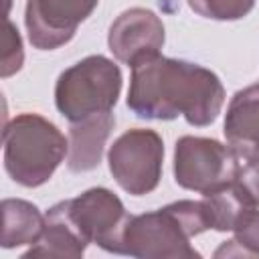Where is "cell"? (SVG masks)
Here are the masks:
<instances>
[{"instance_id": "ba28073f", "label": "cell", "mask_w": 259, "mask_h": 259, "mask_svg": "<svg viewBox=\"0 0 259 259\" xmlns=\"http://www.w3.org/2000/svg\"><path fill=\"white\" fill-rule=\"evenodd\" d=\"M97 4L99 0H26L24 24L30 45L38 51L67 45Z\"/></svg>"}, {"instance_id": "277c9868", "label": "cell", "mask_w": 259, "mask_h": 259, "mask_svg": "<svg viewBox=\"0 0 259 259\" xmlns=\"http://www.w3.org/2000/svg\"><path fill=\"white\" fill-rule=\"evenodd\" d=\"M121 69L103 55H89L65 69L55 85L59 113L73 121L109 113L121 93Z\"/></svg>"}, {"instance_id": "e0dca14e", "label": "cell", "mask_w": 259, "mask_h": 259, "mask_svg": "<svg viewBox=\"0 0 259 259\" xmlns=\"http://www.w3.org/2000/svg\"><path fill=\"white\" fill-rule=\"evenodd\" d=\"M24 61V51H22V38L18 34V28L6 20V32H4V49H2V71L0 75L6 79L20 71Z\"/></svg>"}, {"instance_id": "52a82bcc", "label": "cell", "mask_w": 259, "mask_h": 259, "mask_svg": "<svg viewBox=\"0 0 259 259\" xmlns=\"http://www.w3.org/2000/svg\"><path fill=\"white\" fill-rule=\"evenodd\" d=\"M65 214L87 243L115 253L117 243L127 221V210L117 194L109 188L97 186L81 192L75 198L61 200Z\"/></svg>"}, {"instance_id": "5bb4252c", "label": "cell", "mask_w": 259, "mask_h": 259, "mask_svg": "<svg viewBox=\"0 0 259 259\" xmlns=\"http://www.w3.org/2000/svg\"><path fill=\"white\" fill-rule=\"evenodd\" d=\"M202 208L208 223V229L227 233L235 231V227L241 223V219L255 208L257 204L247 196V192L241 188V184L235 180L214 192L202 194Z\"/></svg>"}, {"instance_id": "6da1fadb", "label": "cell", "mask_w": 259, "mask_h": 259, "mask_svg": "<svg viewBox=\"0 0 259 259\" xmlns=\"http://www.w3.org/2000/svg\"><path fill=\"white\" fill-rule=\"evenodd\" d=\"M225 103V87L210 69L164 55L132 67L127 107L142 119L170 121L182 115L190 125H210Z\"/></svg>"}, {"instance_id": "3957f363", "label": "cell", "mask_w": 259, "mask_h": 259, "mask_svg": "<svg viewBox=\"0 0 259 259\" xmlns=\"http://www.w3.org/2000/svg\"><path fill=\"white\" fill-rule=\"evenodd\" d=\"M4 168L8 176L26 188L49 182L69 152V138L38 113H18L2 134Z\"/></svg>"}, {"instance_id": "9a60e30c", "label": "cell", "mask_w": 259, "mask_h": 259, "mask_svg": "<svg viewBox=\"0 0 259 259\" xmlns=\"http://www.w3.org/2000/svg\"><path fill=\"white\" fill-rule=\"evenodd\" d=\"M235 239L225 241L214 257H259V210L251 208L235 227Z\"/></svg>"}, {"instance_id": "30bf717a", "label": "cell", "mask_w": 259, "mask_h": 259, "mask_svg": "<svg viewBox=\"0 0 259 259\" xmlns=\"http://www.w3.org/2000/svg\"><path fill=\"white\" fill-rule=\"evenodd\" d=\"M227 144L243 160L259 156V83L237 91L227 107L223 125Z\"/></svg>"}, {"instance_id": "ac0fdd59", "label": "cell", "mask_w": 259, "mask_h": 259, "mask_svg": "<svg viewBox=\"0 0 259 259\" xmlns=\"http://www.w3.org/2000/svg\"><path fill=\"white\" fill-rule=\"evenodd\" d=\"M237 182L247 192V196L259 206V156L251 160H243L237 174Z\"/></svg>"}, {"instance_id": "8992f818", "label": "cell", "mask_w": 259, "mask_h": 259, "mask_svg": "<svg viewBox=\"0 0 259 259\" xmlns=\"http://www.w3.org/2000/svg\"><path fill=\"white\" fill-rule=\"evenodd\" d=\"M107 164L113 180L127 194H150L158 188L162 178L164 142L154 130H127L109 146Z\"/></svg>"}, {"instance_id": "2e32d148", "label": "cell", "mask_w": 259, "mask_h": 259, "mask_svg": "<svg viewBox=\"0 0 259 259\" xmlns=\"http://www.w3.org/2000/svg\"><path fill=\"white\" fill-rule=\"evenodd\" d=\"M190 10L210 20H241L245 18L255 0H186Z\"/></svg>"}, {"instance_id": "9c48e42d", "label": "cell", "mask_w": 259, "mask_h": 259, "mask_svg": "<svg viewBox=\"0 0 259 259\" xmlns=\"http://www.w3.org/2000/svg\"><path fill=\"white\" fill-rule=\"evenodd\" d=\"M166 34L162 18L148 8H127L109 26L107 45L113 57L127 67L138 61L158 55L164 47Z\"/></svg>"}, {"instance_id": "4fadbf2b", "label": "cell", "mask_w": 259, "mask_h": 259, "mask_svg": "<svg viewBox=\"0 0 259 259\" xmlns=\"http://www.w3.org/2000/svg\"><path fill=\"white\" fill-rule=\"evenodd\" d=\"M45 231V214L36 204L22 198L2 200V247L34 245Z\"/></svg>"}, {"instance_id": "8fae6325", "label": "cell", "mask_w": 259, "mask_h": 259, "mask_svg": "<svg viewBox=\"0 0 259 259\" xmlns=\"http://www.w3.org/2000/svg\"><path fill=\"white\" fill-rule=\"evenodd\" d=\"M115 127V115L99 113L73 121L69 127L67 166L71 172H89L99 166L105 142Z\"/></svg>"}, {"instance_id": "7c38bea8", "label": "cell", "mask_w": 259, "mask_h": 259, "mask_svg": "<svg viewBox=\"0 0 259 259\" xmlns=\"http://www.w3.org/2000/svg\"><path fill=\"white\" fill-rule=\"evenodd\" d=\"M87 245L89 243L79 235V231L73 227V223L65 214L63 204L57 202L45 212V231L40 239L34 245H30L26 253H22V259H28V257L77 259V257H83Z\"/></svg>"}, {"instance_id": "7a4b0ae2", "label": "cell", "mask_w": 259, "mask_h": 259, "mask_svg": "<svg viewBox=\"0 0 259 259\" xmlns=\"http://www.w3.org/2000/svg\"><path fill=\"white\" fill-rule=\"evenodd\" d=\"M210 231L200 200H176L158 210L130 214L119 243L117 255L142 259H198L200 253L190 239Z\"/></svg>"}, {"instance_id": "5b68a950", "label": "cell", "mask_w": 259, "mask_h": 259, "mask_svg": "<svg viewBox=\"0 0 259 259\" xmlns=\"http://www.w3.org/2000/svg\"><path fill=\"white\" fill-rule=\"evenodd\" d=\"M241 158L214 138L182 136L174 146V180L198 194L214 192L237 180Z\"/></svg>"}]
</instances>
